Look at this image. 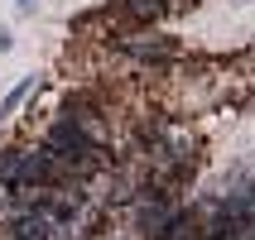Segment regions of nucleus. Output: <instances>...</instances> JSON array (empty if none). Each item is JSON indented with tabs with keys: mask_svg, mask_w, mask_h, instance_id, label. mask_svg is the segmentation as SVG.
Instances as JSON below:
<instances>
[{
	"mask_svg": "<svg viewBox=\"0 0 255 240\" xmlns=\"http://www.w3.org/2000/svg\"><path fill=\"white\" fill-rule=\"evenodd\" d=\"M19 159H24V149H5L0 154V183L14 187V173H19Z\"/></svg>",
	"mask_w": 255,
	"mask_h": 240,
	"instance_id": "423d86ee",
	"label": "nucleus"
},
{
	"mask_svg": "<svg viewBox=\"0 0 255 240\" xmlns=\"http://www.w3.org/2000/svg\"><path fill=\"white\" fill-rule=\"evenodd\" d=\"M10 43H14V39H10V29H0V53H5V48H10Z\"/></svg>",
	"mask_w": 255,
	"mask_h": 240,
	"instance_id": "0eeeda50",
	"label": "nucleus"
},
{
	"mask_svg": "<svg viewBox=\"0 0 255 240\" xmlns=\"http://www.w3.org/2000/svg\"><path fill=\"white\" fill-rule=\"evenodd\" d=\"M178 5H198V0H178Z\"/></svg>",
	"mask_w": 255,
	"mask_h": 240,
	"instance_id": "6e6552de",
	"label": "nucleus"
},
{
	"mask_svg": "<svg viewBox=\"0 0 255 240\" xmlns=\"http://www.w3.org/2000/svg\"><path fill=\"white\" fill-rule=\"evenodd\" d=\"M19 5H34V0H19Z\"/></svg>",
	"mask_w": 255,
	"mask_h": 240,
	"instance_id": "1a4fd4ad",
	"label": "nucleus"
},
{
	"mask_svg": "<svg viewBox=\"0 0 255 240\" xmlns=\"http://www.w3.org/2000/svg\"><path fill=\"white\" fill-rule=\"evenodd\" d=\"M5 231H10V240H48L53 221H48L43 212H24V216H14Z\"/></svg>",
	"mask_w": 255,
	"mask_h": 240,
	"instance_id": "f03ea898",
	"label": "nucleus"
},
{
	"mask_svg": "<svg viewBox=\"0 0 255 240\" xmlns=\"http://www.w3.org/2000/svg\"><path fill=\"white\" fill-rule=\"evenodd\" d=\"M116 43H121V53L144 58V63H164V58L178 53V43H173L169 34H154V39H116Z\"/></svg>",
	"mask_w": 255,
	"mask_h": 240,
	"instance_id": "f257e3e1",
	"label": "nucleus"
},
{
	"mask_svg": "<svg viewBox=\"0 0 255 240\" xmlns=\"http://www.w3.org/2000/svg\"><path fill=\"white\" fill-rule=\"evenodd\" d=\"M34 82H39V77H19V86H14L10 96L0 101V125H5V120H10V111H14V106H19V101L29 96V86H34Z\"/></svg>",
	"mask_w": 255,
	"mask_h": 240,
	"instance_id": "39448f33",
	"label": "nucleus"
},
{
	"mask_svg": "<svg viewBox=\"0 0 255 240\" xmlns=\"http://www.w3.org/2000/svg\"><path fill=\"white\" fill-rule=\"evenodd\" d=\"M154 240H207V236H202V226H198L188 212H178L164 231H154Z\"/></svg>",
	"mask_w": 255,
	"mask_h": 240,
	"instance_id": "7ed1b4c3",
	"label": "nucleus"
},
{
	"mask_svg": "<svg viewBox=\"0 0 255 240\" xmlns=\"http://www.w3.org/2000/svg\"><path fill=\"white\" fill-rule=\"evenodd\" d=\"M164 10H169V0H126V14L135 24H149V19H159Z\"/></svg>",
	"mask_w": 255,
	"mask_h": 240,
	"instance_id": "20e7f679",
	"label": "nucleus"
}]
</instances>
